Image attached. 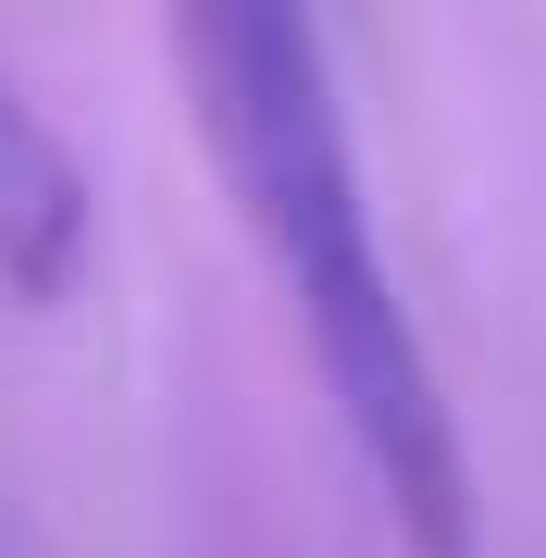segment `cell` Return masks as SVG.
I'll list each match as a JSON object with an SVG mask.
<instances>
[{
	"label": "cell",
	"instance_id": "obj_1",
	"mask_svg": "<svg viewBox=\"0 0 546 558\" xmlns=\"http://www.w3.org/2000/svg\"><path fill=\"white\" fill-rule=\"evenodd\" d=\"M174 75H186V112H199V137H211L248 236L274 260L286 311H299L311 360L336 385V422L361 447L398 546L410 558H472V447H460V410H447V373H435L423 323H410L398 274H385L324 25L286 13V0H186Z\"/></svg>",
	"mask_w": 546,
	"mask_h": 558
},
{
	"label": "cell",
	"instance_id": "obj_2",
	"mask_svg": "<svg viewBox=\"0 0 546 558\" xmlns=\"http://www.w3.org/2000/svg\"><path fill=\"white\" fill-rule=\"evenodd\" d=\"M87 274V174L38 112L0 87V299L50 311Z\"/></svg>",
	"mask_w": 546,
	"mask_h": 558
}]
</instances>
